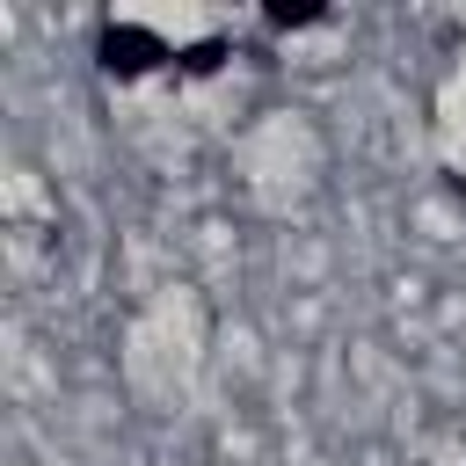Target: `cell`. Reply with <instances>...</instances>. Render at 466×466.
<instances>
[{"label":"cell","mask_w":466,"mask_h":466,"mask_svg":"<svg viewBox=\"0 0 466 466\" xmlns=\"http://www.w3.org/2000/svg\"><path fill=\"white\" fill-rule=\"evenodd\" d=\"M167 58V44L153 36V29H138V22H102V36H95V66L109 73V80H138V73H153Z\"/></svg>","instance_id":"obj_1"},{"label":"cell","mask_w":466,"mask_h":466,"mask_svg":"<svg viewBox=\"0 0 466 466\" xmlns=\"http://www.w3.org/2000/svg\"><path fill=\"white\" fill-rule=\"evenodd\" d=\"M320 15H328V7H313V0H277L262 22H269V29H306V22H320Z\"/></svg>","instance_id":"obj_2"},{"label":"cell","mask_w":466,"mask_h":466,"mask_svg":"<svg viewBox=\"0 0 466 466\" xmlns=\"http://www.w3.org/2000/svg\"><path fill=\"white\" fill-rule=\"evenodd\" d=\"M226 66V44L211 36V44H197V51H182V73H218Z\"/></svg>","instance_id":"obj_3"}]
</instances>
